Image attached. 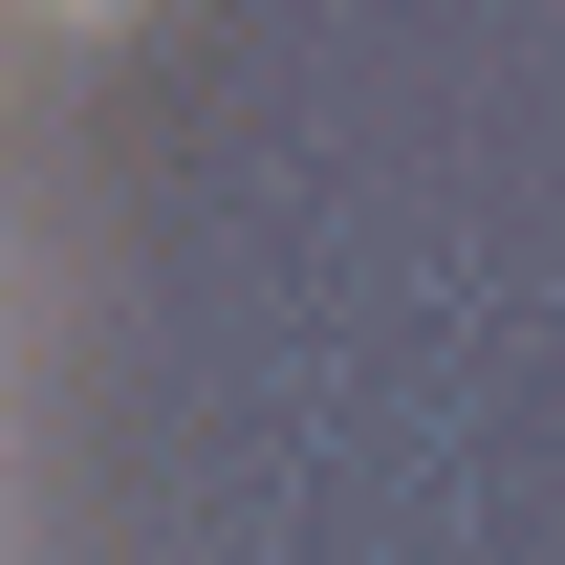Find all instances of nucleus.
Returning <instances> with one entry per match:
<instances>
[{"instance_id": "obj_1", "label": "nucleus", "mask_w": 565, "mask_h": 565, "mask_svg": "<svg viewBox=\"0 0 565 565\" xmlns=\"http://www.w3.org/2000/svg\"><path fill=\"white\" fill-rule=\"evenodd\" d=\"M22 22H131V0H22Z\"/></svg>"}]
</instances>
